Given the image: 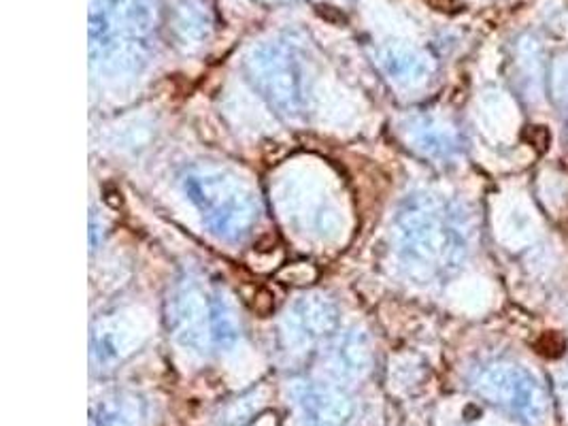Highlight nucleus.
<instances>
[{
    "mask_svg": "<svg viewBox=\"0 0 568 426\" xmlns=\"http://www.w3.org/2000/svg\"><path fill=\"white\" fill-rule=\"evenodd\" d=\"M183 192L222 240H241L258 215L252 194L222 173H190L183 180Z\"/></svg>",
    "mask_w": 568,
    "mask_h": 426,
    "instance_id": "1",
    "label": "nucleus"
},
{
    "mask_svg": "<svg viewBox=\"0 0 568 426\" xmlns=\"http://www.w3.org/2000/svg\"><path fill=\"white\" fill-rule=\"evenodd\" d=\"M403 247L415 263H452L460 256L463 237L433 203H415L400 220Z\"/></svg>",
    "mask_w": 568,
    "mask_h": 426,
    "instance_id": "2",
    "label": "nucleus"
},
{
    "mask_svg": "<svg viewBox=\"0 0 568 426\" xmlns=\"http://www.w3.org/2000/svg\"><path fill=\"white\" fill-rule=\"evenodd\" d=\"M475 388L481 397L505 407L530 425H541L547 418V397L541 384L526 369L514 365H491L475 377Z\"/></svg>",
    "mask_w": 568,
    "mask_h": 426,
    "instance_id": "3",
    "label": "nucleus"
},
{
    "mask_svg": "<svg viewBox=\"0 0 568 426\" xmlns=\"http://www.w3.org/2000/svg\"><path fill=\"white\" fill-rule=\"evenodd\" d=\"M173 328L183 346H205L211 339V298L194 286H183L173 298Z\"/></svg>",
    "mask_w": 568,
    "mask_h": 426,
    "instance_id": "4",
    "label": "nucleus"
},
{
    "mask_svg": "<svg viewBox=\"0 0 568 426\" xmlns=\"http://www.w3.org/2000/svg\"><path fill=\"white\" fill-rule=\"evenodd\" d=\"M296 403L311 426H347L354 405L341 390L322 384H303L296 388Z\"/></svg>",
    "mask_w": 568,
    "mask_h": 426,
    "instance_id": "5",
    "label": "nucleus"
},
{
    "mask_svg": "<svg viewBox=\"0 0 568 426\" xmlns=\"http://www.w3.org/2000/svg\"><path fill=\"white\" fill-rule=\"evenodd\" d=\"M266 62H258V69L254 71L258 78V88L264 92V97L271 99V103L280 106L284 113H296L303 101V80L298 71L292 67L290 60L280 58H264Z\"/></svg>",
    "mask_w": 568,
    "mask_h": 426,
    "instance_id": "6",
    "label": "nucleus"
},
{
    "mask_svg": "<svg viewBox=\"0 0 568 426\" xmlns=\"http://www.w3.org/2000/svg\"><path fill=\"white\" fill-rule=\"evenodd\" d=\"M294 324L298 326V331L310 342L311 339H317V337H322V335H326L335 328V307L328 301H324L320 296H313L310 301H303L301 305H296Z\"/></svg>",
    "mask_w": 568,
    "mask_h": 426,
    "instance_id": "7",
    "label": "nucleus"
},
{
    "mask_svg": "<svg viewBox=\"0 0 568 426\" xmlns=\"http://www.w3.org/2000/svg\"><path fill=\"white\" fill-rule=\"evenodd\" d=\"M239 337V322L229 301L220 294L211 296V339L220 346H231Z\"/></svg>",
    "mask_w": 568,
    "mask_h": 426,
    "instance_id": "8",
    "label": "nucleus"
},
{
    "mask_svg": "<svg viewBox=\"0 0 568 426\" xmlns=\"http://www.w3.org/2000/svg\"><path fill=\"white\" fill-rule=\"evenodd\" d=\"M335 361L345 375H358L368 365V347L364 346L361 337H345L336 346Z\"/></svg>",
    "mask_w": 568,
    "mask_h": 426,
    "instance_id": "9",
    "label": "nucleus"
},
{
    "mask_svg": "<svg viewBox=\"0 0 568 426\" xmlns=\"http://www.w3.org/2000/svg\"><path fill=\"white\" fill-rule=\"evenodd\" d=\"M389 78L398 81H419L426 73L424 62L417 55L407 53H389L384 60Z\"/></svg>",
    "mask_w": 568,
    "mask_h": 426,
    "instance_id": "10",
    "label": "nucleus"
},
{
    "mask_svg": "<svg viewBox=\"0 0 568 426\" xmlns=\"http://www.w3.org/2000/svg\"><path fill=\"white\" fill-rule=\"evenodd\" d=\"M415 141L426 154H433V156H445L456 148L454 136L443 129H435V126H422Z\"/></svg>",
    "mask_w": 568,
    "mask_h": 426,
    "instance_id": "11",
    "label": "nucleus"
},
{
    "mask_svg": "<svg viewBox=\"0 0 568 426\" xmlns=\"http://www.w3.org/2000/svg\"><path fill=\"white\" fill-rule=\"evenodd\" d=\"M315 268L305 263H294V265L285 266L280 271V280H284L287 284L294 286H303V284H311L315 280Z\"/></svg>",
    "mask_w": 568,
    "mask_h": 426,
    "instance_id": "12",
    "label": "nucleus"
},
{
    "mask_svg": "<svg viewBox=\"0 0 568 426\" xmlns=\"http://www.w3.org/2000/svg\"><path fill=\"white\" fill-rule=\"evenodd\" d=\"M254 310H258L262 316H268L273 310H275V294L271 293V291H260L256 296H254Z\"/></svg>",
    "mask_w": 568,
    "mask_h": 426,
    "instance_id": "13",
    "label": "nucleus"
},
{
    "mask_svg": "<svg viewBox=\"0 0 568 426\" xmlns=\"http://www.w3.org/2000/svg\"><path fill=\"white\" fill-rule=\"evenodd\" d=\"M101 426H129L126 420H122L120 416H111V418H104L101 420Z\"/></svg>",
    "mask_w": 568,
    "mask_h": 426,
    "instance_id": "14",
    "label": "nucleus"
}]
</instances>
